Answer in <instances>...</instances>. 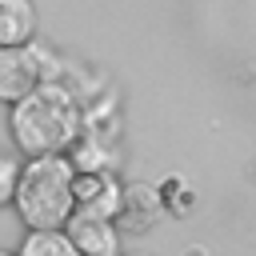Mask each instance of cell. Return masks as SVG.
I'll use <instances>...</instances> for the list:
<instances>
[{
  "instance_id": "cell-1",
  "label": "cell",
  "mask_w": 256,
  "mask_h": 256,
  "mask_svg": "<svg viewBox=\"0 0 256 256\" xmlns=\"http://www.w3.org/2000/svg\"><path fill=\"white\" fill-rule=\"evenodd\" d=\"M12 104H16L12 108V140L24 156L64 152L80 132V104L56 80H40L32 92H24Z\"/></svg>"
},
{
  "instance_id": "cell-2",
  "label": "cell",
  "mask_w": 256,
  "mask_h": 256,
  "mask_svg": "<svg viewBox=\"0 0 256 256\" xmlns=\"http://www.w3.org/2000/svg\"><path fill=\"white\" fill-rule=\"evenodd\" d=\"M72 176L76 168L68 164L64 152L32 156L20 168L16 192H12L20 220L28 228H64V220L72 216Z\"/></svg>"
},
{
  "instance_id": "cell-3",
  "label": "cell",
  "mask_w": 256,
  "mask_h": 256,
  "mask_svg": "<svg viewBox=\"0 0 256 256\" xmlns=\"http://www.w3.org/2000/svg\"><path fill=\"white\" fill-rule=\"evenodd\" d=\"M44 76H48V52L36 44V36L28 44L0 48V100H20Z\"/></svg>"
},
{
  "instance_id": "cell-4",
  "label": "cell",
  "mask_w": 256,
  "mask_h": 256,
  "mask_svg": "<svg viewBox=\"0 0 256 256\" xmlns=\"http://www.w3.org/2000/svg\"><path fill=\"white\" fill-rule=\"evenodd\" d=\"M120 192H124V184L112 172H76L72 176V212L112 220L120 208Z\"/></svg>"
},
{
  "instance_id": "cell-5",
  "label": "cell",
  "mask_w": 256,
  "mask_h": 256,
  "mask_svg": "<svg viewBox=\"0 0 256 256\" xmlns=\"http://www.w3.org/2000/svg\"><path fill=\"white\" fill-rule=\"evenodd\" d=\"M64 224H68L64 232H68V240L76 244V252H80V256H120V232H116V224H112V220L72 212Z\"/></svg>"
},
{
  "instance_id": "cell-6",
  "label": "cell",
  "mask_w": 256,
  "mask_h": 256,
  "mask_svg": "<svg viewBox=\"0 0 256 256\" xmlns=\"http://www.w3.org/2000/svg\"><path fill=\"white\" fill-rule=\"evenodd\" d=\"M160 212H164V204H160V192L152 184H128L120 192V208L112 220H120L128 232H148L160 220Z\"/></svg>"
},
{
  "instance_id": "cell-7",
  "label": "cell",
  "mask_w": 256,
  "mask_h": 256,
  "mask_svg": "<svg viewBox=\"0 0 256 256\" xmlns=\"http://www.w3.org/2000/svg\"><path fill=\"white\" fill-rule=\"evenodd\" d=\"M36 36V8L32 0H0V48L28 44Z\"/></svg>"
},
{
  "instance_id": "cell-8",
  "label": "cell",
  "mask_w": 256,
  "mask_h": 256,
  "mask_svg": "<svg viewBox=\"0 0 256 256\" xmlns=\"http://www.w3.org/2000/svg\"><path fill=\"white\" fill-rule=\"evenodd\" d=\"M16 256H80V252L68 240V232H60V228H28Z\"/></svg>"
},
{
  "instance_id": "cell-9",
  "label": "cell",
  "mask_w": 256,
  "mask_h": 256,
  "mask_svg": "<svg viewBox=\"0 0 256 256\" xmlns=\"http://www.w3.org/2000/svg\"><path fill=\"white\" fill-rule=\"evenodd\" d=\"M16 176H20V164L0 156V208L12 204V192H16Z\"/></svg>"
},
{
  "instance_id": "cell-10",
  "label": "cell",
  "mask_w": 256,
  "mask_h": 256,
  "mask_svg": "<svg viewBox=\"0 0 256 256\" xmlns=\"http://www.w3.org/2000/svg\"><path fill=\"white\" fill-rule=\"evenodd\" d=\"M128 256H152V252H128Z\"/></svg>"
},
{
  "instance_id": "cell-11",
  "label": "cell",
  "mask_w": 256,
  "mask_h": 256,
  "mask_svg": "<svg viewBox=\"0 0 256 256\" xmlns=\"http://www.w3.org/2000/svg\"><path fill=\"white\" fill-rule=\"evenodd\" d=\"M0 256H16V252H4V248H0Z\"/></svg>"
}]
</instances>
